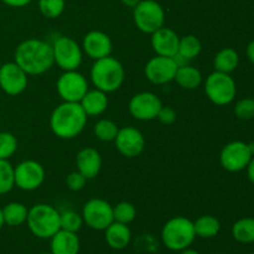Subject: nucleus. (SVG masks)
<instances>
[{"label": "nucleus", "instance_id": "1", "mask_svg": "<svg viewBox=\"0 0 254 254\" xmlns=\"http://www.w3.org/2000/svg\"><path fill=\"white\" fill-rule=\"evenodd\" d=\"M15 64L29 76H37L49 71L55 64L52 45L40 39H27L15 50Z\"/></svg>", "mask_w": 254, "mask_h": 254}, {"label": "nucleus", "instance_id": "2", "mask_svg": "<svg viewBox=\"0 0 254 254\" xmlns=\"http://www.w3.org/2000/svg\"><path fill=\"white\" fill-rule=\"evenodd\" d=\"M87 124V114L77 102H64L52 112L50 127L61 139H72L81 134Z\"/></svg>", "mask_w": 254, "mask_h": 254}, {"label": "nucleus", "instance_id": "3", "mask_svg": "<svg viewBox=\"0 0 254 254\" xmlns=\"http://www.w3.org/2000/svg\"><path fill=\"white\" fill-rule=\"evenodd\" d=\"M126 78V71L121 62L112 56L94 61L91 68V79L97 89L112 93L119 89Z\"/></svg>", "mask_w": 254, "mask_h": 254}, {"label": "nucleus", "instance_id": "4", "mask_svg": "<svg viewBox=\"0 0 254 254\" xmlns=\"http://www.w3.org/2000/svg\"><path fill=\"white\" fill-rule=\"evenodd\" d=\"M61 213L51 205L37 203L32 206L27 213V227L34 236L42 240L51 238L61 230L60 226Z\"/></svg>", "mask_w": 254, "mask_h": 254}, {"label": "nucleus", "instance_id": "5", "mask_svg": "<svg viewBox=\"0 0 254 254\" xmlns=\"http://www.w3.org/2000/svg\"><path fill=\"white\" fill-rule=\"evenodd\" d=\"M195 238L196 232L193 228V221L183 216L169 220L161 230V240L164 246L168 250L175 252H181L190 247Z\"/></svg>", "mask_w": 254, "mask_h": 254}, {"label": "nucleus", "instance_id": "6", "mask_svg": "<svg viewBox=\"0 0 254 254\" xmlns=\"http://www.w3.org/2000/svg\"><path fill=\"white\" fill-rule=\"evenodd\" d=\"M205 92L213 104L227 106L235 101L237 86L230 73L215 71L206 78Z\"/></svg>", "mask_w": 254, "mask_h": 254}, {"label": "nucleus", "instance_id": "7", "mask_svg": "<svg viewBox=\"0 0 254 254\" xmlns=\"http://www.w3.org/2000/svg\"><path fill=\"white\" fill-rule=\"evenodd\" d=\"M134 24L144 34H153L164 26L165 11L155 0H141L133 7Z\"/></svg>", "mask_w": 254, "mask_h": 254}, {"label": "nucleus", "instance_id": "8", "mask_svg": "<svg viewBox=\"0 0 254 254\" xmlns=\"http://www.w3.org/2000/svg\"><path fill=\"white\" fill-rule=\"evenodd\" d=\"M55 64L64 71H74L82 64V47L72 37L60 36L52 44Z\"/></svg>", "mask_w": 254, "mask_h": 254}, {"label": "nucleus", "instance_id": "9", "mask_svg": "<svg viewBox=\"0 0 254 254\" xmlns=\"http://www.w3.org/2000/svg\"><path fill=\"white\" fill-rule=\"evenodd\" d=\"M82 218L92 230L104 231L114 221L113 206L103 198H91L82 208Z\"/></svg>", "mask_w": 254, "mask_h": 254}, {"label": "nucleus", "instance_id": "10", "mask_svg": "<svg viewBox=\"0 0 254 254\" xmlns=\"http://www.w3.org/2000/svg\"><path fill=\"white\" fill-rule=\"evenodd\" d=\"M57 93L64 102H77L79 103L88 91V83L86 77L74 71H64L59 77L56 83Z\"/></svg>", "mask_w": 254, "mask_h": 254}, {"label": "nucleus", "instance_id": "11", "mask_svg": "<svg viewBox=\"0 0 254 254\" xmlns=\"http://www.w3.org/2000/svg\"><path fill=\"white\" fill-rule=\"evenodd\" d=\"M252 156L248 143L236 140L223 146L220 154V163L225 170L230 173H238L247 168Z\"/></svg>", "mask_w": 254, "mask_h": 254}, {"label": "nucleus", "instance_id": "12", "mask_svg": "<svg viewBox=\"0 0 254 254\" xmlns=\"http://www.w3.org/2000/svg\"><path fill=\"white\" fill-rule=\"evenodd\" d=\"M15 186L24 191H34L45 181V169L35 160L21 161L14 168Z\"/></svg>", "mask_w": 254, "mask_h": 254}, {"label": "nucleus", "instance_id": "13", "mask_svg": "<svg viewBox=\"0 0 254 254\" xmlns=\"http://www.w3.org/2000/svg\"><path fill=\"white\" fill-rule=\"evenodd\" d=\"M179 64L174 57L158 56L150 59L145 64L144 73L148 81L154 84H166L175 79Z\"/></svg>", "mask_w": 254, "mask_h": 254}, {"label": "nucleus", "instance_id": "14", "mask_svg": "<svg viewBox=\"0 0 254 254\" xmlns=\"http://www.w3.org/2000/svg\"><path fill=\"white\" fill-rule=\"evenodd\" d=\"M163 107L161 99L151 92H141L129 101V113L136 121H153Z\"/></svg>", "mask_w": 254, "mask_h": 254}, {"label": "nucleus", "instance_id": "15", "mask_svg": "<svg viewBox=\"0 0 254 254\" xmlns=\"http://www.w3.org/2000/svg\"><path fill=\"white\" fill-rule=\"evenodd\" d=\"M29 74L15 62H6L0 67V88L9 96H17L27 87Z\"/></svg>", "mask_w": 254, "mask_h": 254}, {"label": "nucleus", "instance_id": "16", "mask_svg": "<svg viewBox=\"0 0 254 254\" xmlns=\"http://www.w3.org/2000/svg\"><path fill=\"white\" fill-rule=\"evenodd\" d=\"M114 143L117 150L127 158L139 156L145 148V138L141 131L134 127H124L119 129Z\"/></svg>", "mask_w": 254, "mask_h": 254}, {"label": "nucleus", "instance_id": "17", "mask_svg": "<svg viewBox=\"0 0 254 254\" xmlns=\"http://www.w3.org/2000/svg\"><path fill=\"white\" fill-rule=\"evenodd\" d=\"M113 44L112 40L106 32L93 30L89 31L82 41V51L87 54V56L93 59L94 61L103 57L111 56Z\"/></svg>", "mask_w": 254, "mask_h": 254}, {"label": "nucleus", "instance_id": "18", "mask_svg": "<svg viewBox=\"0 0 254 254\" xmlns=\"http://www.w3.org/2000/svg\"><path fill=\"white\" fill-rule=\"evenodd\" d=\"M180 37L169 27H160L151 34V47L158 56L175 57L179 51Z\"/></svg>", "mask_w": 254, "mask_h": 254}, {"label": "nucleus", "instance_id": "19", "mask_svg": "<svg viewBox=\"0 0 254 254\" xmlns=\"http://www.w3.org/2000/svg\"><path fill=\"white\" fill-rule=\"evenodd\" d=\"M77 170L87 179L91 180L99 174L102 168V156L94 148H83L78 151L76 158Z\"/></svg>", "mask_w": 254, "mask_h": 254}, {"label": "nucleus", "instance_id": "20", "mask_svg": "<svg viewBox=\"0 0 254 254\" xmlns=\"http://www.w3.org/2000/svg\"><path fill=\"white\" fill-rule=\"evenodd\" d=\"M79 238L77 233L60 230L51 237V253L52 254H78Z\"/></svg>", "mask_w": 254, "mask_h": 254}, {"label": "nucleus", "instance_id": "21", "mask_svg": "<svg viewBox=\"0 0 254 254\" xmlns=\"http://www.w3.org/2000/svg\"><path fill=\"white\" fill-rule=\"evenodd\" d=\"M87 117H97L103 114L108 107V97L101 89H88L79 102Z\"/></svg>", "mask_w": 254, "mask_h": 254}, {"label": "nucleus", "instance_id": "22", "mask_svg": "<svg viewBox=\"0 0 254 254\" xmlns=\"http://www.w3.org/2000/svg\"><path fill=\"white\" fill-rule=\"evenodd\" d=\"M106 241L113 250H124L131 240V232L128 225L113 221L106 228Z\"/></svg>", "mask_w": 254, "mask_h": 254}, {"label": "nucleus", "instance_id": "23", "mask_svg": "<svg viewBox=\"0 0 254 254\" xmlns=\"http://www.w3.org/2000/svg\"><path fill=\"white\" fill-rule=\"evenodd\" d=\"M176 83L185 89H195L202 82V74L196 67L190 64H181L176 71L175 79Z\"/></svg>", "mask_w": 254, "mask_h": 254}, {"label": "nucleus", "instance_id": "24", "mask_svg": "<svg viewBox=\"0 0 254 254\" xmlns=\"http://www.w3.org/2000/svg\"><path fill=\"white\" fill-rule=\"evenodd\" d=\"M240 64V56L237 51L231 47H226L216 54L213 60V67L215 71L223 72V73H231L235 71Z\"/></svg>", "mask_w": 254, "mask_h": 254}, {"label": "nucleus", "instance_id": "25", "mask_svg": "<svg viewBox=\"0 0 254 254\" xmlns=\"http://www.w3.org/2000/svg\"><path fill=\"white\" fill-rule=\"evenodd\" d=\"M201 42L195 35H186V36L180 37L179 42V51L175 59L183 60V61H190V60L196 59L200 55Z\"/></svg>", "mask_w": 254, "mask_h": 254}, {"label": "nucleus", "instance_id": "26", "mask_svg": "<svg viewBox=\"0 0 254 254\" xmlns=\"http://www.w3.org/2000/svg\"><path fill=\"white\" fill-rule=\"evenodd\" d=\"M27 213H29V210L26 206L20 202H10L2 208L5 225L11 226V227H17L26 222Z\"/></svg>", "mask_w": 254, "mask_h": 254}, {"label": "nucleus", "instance_id": "27", "mask_svg": "<svg viewBox=\"0 0 254 254\" xmlns=\"http://www.w3.org/2000/svg\"><path fill=\"white\" fill-rule=\"evenodd\" d=\"M196 236L201 238H212L218 235L221 230V223L218 218L211 215L200 216L196 221H193Z\"/></svg>", "mask_w": 254, "mask_h": 254}, {"label": "nucleus", "instance_id": "28", "mask_svg": "<svg viewBox=\"0 0 254 254\" xmlns=\"http://www.w3.org/2000/svg\"><path fill=\"white\" fill-rule=\"evenodd\" d=\"M232 236L238 243H254V218L243 217L236 221L232 226Z\"/></svg>", "mask_w": 254, "mask_h": 254}, {"label": "nucleus", "instance_id": "29", "mask_svg": "<svg viewBox=\"0 0 254 254\" xmlns=\"http://www.w3.org/2000/svg\"><path fill=\"white\" fill-rule=\"evenodd\" d=\"M118 126L111 119H101L94 124V135L102 141H114L118 134Z\"/></svg>", "mask_w": 254, "mask_h": 254}, {"label": "nucleus", "instance_id": "30", "mask_svg": "<svg viewBox=\"0 0 254 254\" xmlns=\"http://www.w3.org/2000/svg\"><path fill=\"white\" fill-rule=\"evenodd\" d=\"M14 186V166L9 163V160L0 159V195L10 192Z\"/></svg>", "mask_w": 254, "mask_h": 254}, {"label": "nucleus", "instance_id": "31", "mask_svg": "<svg viewBox=\"0 0 254 254\" xmlns=\"http://www.w3.org/2000/svg\"><path fill=\"white\" fill-rule=\"evenodd\" d=\"M113 217L116 222L129 225V223L135 220L136 208L134 207L133 203L127 202V201L119 202L118 205L113 207Z\"/></svg>", "mask_w": 254, "mask_h": 254}, {"label": "nucleus", "instance_id": "32", "mask_svg": "<svg viewBox=\"0 0 254 254\" xmlns=\"http://www.w3.org/2000/svg\"><path fill=\"white\" fill-rule=\"evenodd\" d=\"M83 223L84 222L83 218H82V215L74 212V211H64V212H62L60 215V226H61V230L77 233L81 230Z\"/></svg>", "mask_w": 254, "mask_h": 254}, {"label": "nucleus", "instance_id": "33", "mask_svg": "<svg viewBox=\"0 0 254 254\" xmlns=\"http://www.w3.org/2000/svg\"><path fill=\"white\" fill-rule=\"evenodd\" d=\"M64 6H66L64 0H39L40 12L49 19H56L61 16Z\"/></svg>", "mask_w": 254, "mask_h": 254}, {"label": "nucleus", "instance_id": "34", "mask_svg": "<svg viewBox=\"0 0 254 254\" xmlns=\"http://www.w3.org/2000/svg\"><path fill=\"white\" fill-rule=\"evenodd\" d=\"M17 150V140L14 134L0 131V159L9 160Z\"/></svg>", "mask_w": 254, "mask_h": 254}, {"label": "nucleus", "instance_id": "35", "mask_svg": "<svg viewBox=\"0 0 254 254\" xmlns=\"http://www.w3.org/2000/svg\"><path fill=\"white\" fill-rule=\"evenodd\" d=\"M235 114L241 121H250L254 118V99L242 98L236 103Z\"/></svg>", "mask_w": 254, "mask_h": 254}, {"label": "nucleus", "instance_id": "36", "mask_svg": "<svg viewBox=\"0 0 254 254\" xmlns=\"http://www.w3.org/2000/svg\"><path fill=\"white\" fill-rule=\"evenodd\" d=\"M86 183L87 179L78 170L72 171L66 179V185L71 191H81L86 186Z\"/></svg>", "mask_w": 254, "mask_h": 254}, {"label": "nucleus", "instance_id": "37", "mask_svg": "<svg viewBox=\"0 0 254 254\" xmlns=\"http://www.w3.org/2000/svg\"><path fill=\"white\" fill-rule=\"evenodd\" d=\"M156 118L160 121V123L165 124V126H170V124L175 123L176 121V112L174 111L170 107H161V109L159 111L158 117Z\"/></svg>", "mask_w": 254, "mask_h": 254}, {"label": "nucleus", "instance_id": "38", "mask_svg": "<svg viewBox=\"0 0 254 254\" xmlns=\"http://www.w3.org/2000/svg\"><path fill=\"white\" fill-rule=\"evenodd\" d=\"M5 5L11 7H24L31 2V0H1Z\"/></svg>", "mask_w": 254, "mask_h": 254}, {"label": "nucleus", "instance_id": "39", "mask_svg": "<svg viewBox=\"0 0 254 254\" xmlns=\"http://www.w3.org/2000/svg\"><path fill=\"white\" fill-rule=\"evenodd\" d=\"M247 176H248V180L254 185V156H252V159L250 160L247 165Z\"/></svg>", "mask_w": 254, "mask_h": 254}, {"label": "nucleus", "instance_id": "40", "mask_svg": "<svg viewBox=\"0 0 254 254\" xmlns=\"http://www.w3.org/2000/svg\"><path fill=\"white\" fill-rule=\"evenodd\" d=\"M246 54H247L248 60L254 64V40L248 44L247 50H246Z\"/></svg>", "mask_w": 254, "mask_h": 254}, {"label": "nucleus", "instance_id": "41", "mask_svg": "<svg viewBox=\"0 0 254 254\" xmlns=\"http://www.w3.org/2000/svg\"><path fill=\"white\" fill-rule=\"evenodd\" d=\"M121 1L123 2V4L126 5V6L134 7V6H135L136 4H138V2H140L141 0H121Z\"/></svg>", "mask_w": 254, "mask_h": 254}, {"label": "nucleus", "instance_id": "42", "mask_svg": "<svg viewBox=\"0 0 254 254\" xmlns=\"http://www.w3.org/2000/svg\"><path fill=\"white\" fill-rule=\"evenodd\" d=\"M180 254H200V253L195 250H191V248H186V250L181 251Z\"/></svg>", "mask_w": 254, "mask_h": 254}, {"label": "nucleus", "instance_id": "43", "mask_svg": "<svg viewBox=\"0 0 254 254\" xmlns=\"http://www.w3.org/2000/svg\"><path fill=\"white\" fill-rule=\"evenodd\" d=\"M4 225L5 222H4V216H2V208H0V230H1Z\"/></svg>", "mask_w": 254, "mask_h": 254}, {"label": "nucleus", "instance_id": "44", "mask_svg": "<svg viewBox=\"0 0 254 254\" xmlns=\"http://www.w3.org/2000/svg\"><path fill=\"white\" fill-rule=\"evenodd\" d=\"M248 148H250L251 153H252V155L254 156V141H251V143H248Z\"/></svg>", "mask_w": 254, "mask_h": 254}, {"label": "nucleus", "instance_id": "45", "mask_svg": "<svg viewBox=\"0 0 254 254\" xmlns=\"http://www.w3.org/2000/svg\"><path fill=\"white\" fill-rule=\"evenodd\" d=\"M40 254H52L51 252H50V253H40Z\"/></svg>", "mask_w": 254, "mask_h": 254}, {"label": "nucleus", "instance_id": "46", "mask_svg": "<svg viewBox=\"0 0 254 254\" xmlns=\"http://www.w3.org/2000/svg\"><path fill=\"white\" fill-rule=\"evenodd\" d=\"M213 254H225V253H213Z\"/></svg>", "mask_w": 254, "mask_h": 254}, {"label": "nucleus", "instance_id": "47", "mask_svg": "<svg viewBox=\"0 0 254 254\" xmlns=\"http://www.w3.org/2000/svg\"><path fill=\"white\" fill-rule=\"evenodd\" d=\"M248 254H254V252H252V253H248Z\"/></svg>", "mask_w": 254, "mask_h": 254}, {"label": "nucleus", "instance_id": "48", "mask_svg": "<svg viewBox=\"0 0 254 254\" xmlns=\"http://www.w3.org/2000/svg\"><path fill=\"white\" fill-rule=\"evenodd\" d=\"M0 67H1V62H0Z\"/></svg>", "mask_w": 254, "mask_h": 254}, {"label": "nucleus", "instance_id": "49", "mask_svg": "<svg viewBox=\"0 0 254 254\" xmlns=\"http://www.w3.org/2000/svg\"><path fill=\"white\" fill-rule=\"evenodd\" d=\"M253 99H254V97H253Z\"/></svg>", "mask_w": 254, "mask_h": 254}]
</instances>
